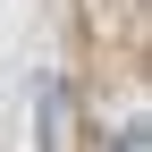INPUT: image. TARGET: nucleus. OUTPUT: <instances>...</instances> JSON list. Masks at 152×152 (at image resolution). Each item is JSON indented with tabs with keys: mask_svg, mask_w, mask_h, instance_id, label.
Instances as JSON below:
<instances>
[{
	"mask_svg": "<svg viewBox=\"0 0 152 152\" xmlns=\"http://www.w3.org/2000/svg\"><path fill=\"white\" fill-rule=\"evenodd\" d=\"M144 144H152V127H144V118H127V127H118V144H110V152H144Z\"/></svg>",
	"mask_w": 152,
	"mask_h": 152,
	"instance_id": "nucleus-1",
	"label": "nucleus"
}]
</instances>
